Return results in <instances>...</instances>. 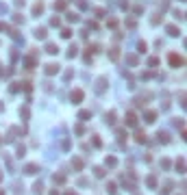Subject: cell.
Returning <instances> with one entry per match:
<instances>
[{
  "mask_svg": "<svg viewBox=\"0 0 187 195\" xmlns=\"http://www.w3.org/2000/svg\"><path fill=\"white\" fill-rule=\"evenodd\" d=\"M185 61H183V57H178V54H170V65L172 67H181Z\"/></svg>",
  "mask_w": 187,
  "mask_h": 195,
  "instance_id": "6da1fadb",
  "label": "cell"
},
{
  "mask_svg": "<svg viewBox=\"0 0 187 195\" xmlns=\"http://www.w3.org/2000/svg\"><path fill=\"white\" fill-rule=\"evenodd\" d=\"M104 89H107V78H104V76H100V78L96 80V93H102Z\"/></svg>",
  "mask_w": 187,
  "mask_h": 195,
  "instance_id": "7a4b0ae2",
  "label": "cell"
},
{
  "mask_svg": "<svg viewBox=\"0 0 187 195\" xmlns=\"http://www.w3.org/2000/svg\"><path fill=\"white\" fill-rule=\"evenodd\" d=\"M126 126H131V128H133V126H137V115L135 113H126Z\"/></svg>",
  "mask_w": 187,
  "mask_h": 195,
  "instance_id": "3957f363",
  "label": "cell"
},
{
  "mask_svg": "<svg viewBox=\"0 0 187 195\" xmlns=\"http://www.w3.org/2000/svg\"><path fill=\"white\" fill-rule=\"evenodd\" d=\"M81 100H83V91H81V89H76V91H72V102H74V104H79Z\"/></svg>",
  "mask_w": 187,
  "mask_h": 195,
  "instance_id": "277c9868",
  "label": "cell"
},
{
  "mask_svg": "<svg viewBox=\"0 0 187 195\" xmlns=\"http://www.w3.org/2000/svg\"><path fill=\"white\" fill-rule=\"evenodd\" d=\"M57 72H59V65H54V63H48V65H46V74H48V76L57 74Z\"/></svg>",
  "mask_w": 187,
  "mask_h": 195,
  "instance_id": "5b68a950",
  "label": "cell"
},
{
  "mask_svg": "<svg viewBox=\"0 0 187 195\" xmlns=\"http://www.w3.org/2000/svg\"><path fill=\"white\" fill-rule=\"evenodd\" d=\"M155 117H157L155 111H146V121H148V124H152V121H155Z\"/></svg>",
  "mask_w": 187,
  "mask_h": 195,
  "instance_id": "8992f818",
  "label": "cell"
},
{
  "mask_svg": "<svg viewBox=\"0 0 187 195\" xmlns=\"http://www.w3.org/2000/svg\"><path fill=\"white\" fill-rule=\"evenodd\" d=\"M89 117H91V111H81L79 113V119H83V121H87Z\"/></svg>",
  "mask_w": 187,
  "mask_h": 195,
  "instance_id": "52a82bcc",
  "label": "cell"
},
{
  "mask_svg": "<svg viewBox=\"0 0 187 195\" xmlns=\"http://www.w3.org/2000/svg\"><path fill=\"white\" fill-rule=\"evenodd\" d=\"M41 11H44V2H37L35 7H33V15H39Z\"/></svg>",
  "mask_w": 187,
  "mask_h": 195,
  "instance_id": "ba28073f",
  "label": "cell"
},
{
  "mask_svg": "<svg viewBox=\"0 0 187 195\" xmlns=\"http://www.w3.org/2000/svg\"><path fill=\"white\" fill-rule=\"evenodd\" d=\"M46 52H48V54H57V52H59V48L54 46V43H48V46H46Z\"/></svg>",
  "mask_w": 187,
  "mask_h": 195,
  "instance_id": "9c48e42d",
  "label": "cell"
},
{
  "mask_svg": "<svg viewBox=\"0 0 187 195\" xmlns=\"http://www.w3.org/2000/svg\"><path fill=\"white\" fill-rule=\"evenodd\" d=\"M109 57H111L113 61H118V59H120V50H118V48H111V52H109Z\"/></svg>",
  "mask_w": 187,
  "mask_h": 195,
  "instance_id": "30bf717a",
  "label": "cell"
},
{
  "mask_svg": "<svg viewBox=\"0 0 187 195\" xmlns=\"http://www.w3.org/2000/svg\"><path fill=\"white\" fill-rule=\"evenodd\" d=\"M35 37L37 39H46V28H37L35 30Z\"/></svg>",
  "mask_w": 187,
  "mask_h": 195,
  "instance_id": "8fae6325",
  "label": "cell"
},
{
  "mask_svg": "<svg viewBox=\"0 0 187 195\" xmlns=\"http://www.w3.org/2000/svg\"><path fill=\"white\" fill-rule=\"evenodd\" d=\"M24 171H26V174H37V165H26Z\"/></svg>",
  "mask_w": 187,
  "mask_h": 195,
  "instance_id": "7c38bea8",
  "label": "cell"
},
{
  "mask_svg": "<svg viewBox=\"0 0 187 195\" xmlns=\"http://www.w3.org/2000/svg\"><path fill=\"white\" fill-rule=\"evenodd\" d=\"M157 137H159V141H163V143H168V141H170V135H168V132H159Z\"/></svg>",
  "mask_w": 187,
  "mask_h": 195,
  "instance_id": "4fadbf2b",
  "label": "cell"
},
{
  "mask_svg": "<svg viewBox=\"0 0 187 195\" xmlns=\"http://www.w3.org/2000/svg\"><path fill=\"white\" fill-rule=\"evenodd\" d=\"M168 33H170V35H172V37H176V35H178L181 30L176 28V26H168Z\"/></svg>",
  "mask_w": 187,
  "mask_h": 195,
  "instance_id": "5bb4252c",
  "label": "cell"
},
{
  "mask_svg": "<svg viewBox=\"0 0 187 195\" xmlns=\"http://www.w3.org/2000/svg\"><path fill=\"white\" fill-rule=\"evenodd\" d=\"M126 61H128L131 65H137V57L135 54H126Z\"/></svg>",
  "mask_w": 187,
  "mask_h": 195,
  "instance_id": "9a60e30c",
  "label": "cell"
},
{
  "mask_svg": "<svg viewBox=\"0 0 187 195\" xmlns=\"http://www.w3.org/2000/svg\"><path fill=\"white\" fill-rule=\"evenodd\" d=\"M113 121H115V113L111 111V113H107V124H113Z\"/></svg>",
  "mask_w": 187,
  "mask_h": 195,
  "instance_id": "2e32d148",
  "label": "cell"
},
{
  "mask_svg": "<svg viewBox=\"0 0 187 195\" xmlns=\"http://www.w3.org/2000/svg\"><path fill=\"white\" fill-rule=\"evenodd\" d=\"M70 35H72V30H70V28H63L61 30V37L63 39H70Z\"/></svg>",
  "mask_w": 187,
  "mask_h": 195,
  "instance_id": "e0dca14e",
  "label": "cell"
},
{
  "mask_svg": "<svg viewBox=\"0 0 187 195\" xmlns=\"http://www.w3.org/2000/svg\"><path fill=\"white\" fill-rule=\"evenodd\" d=\"M54 9H59V11L65 9V2H63V0H57V2H54Z\"/></svg>",
  "mask_w": 187,
  "mask_h": 195,
  "instance_id": "ac0fdd59",
  "label": "cell"
},
{
  "mask_svg": "<svg viewBox=\"0 0 187 195\" xmlns=\"http://www.w3.org/2000/svg\"><path fill=\"white\" fill-rule=\"evenodd\" d=\"M72 165L76 167V169H81V167H83V160H81V158H74V160H72Z\"/></svg>",
  "mask_w": 187,
  "mask_h": 195,
  "instance_id": "d6986e66",
  "label": "cell"
},
{
  "mask_svg": "<svg viewBox=\"0 0 187 195\" xmlns=\"http://www.w3.org/2000/svg\"><path fill=\"white\" fill-rule=\"evenodd\" d=\"M107 165H109V167H115V165H118V160H115L113 156H109V158H107Z\"/></svg>",
  "mask_w": 187,
  "mask_h": 195,
  "instance_id": "ffe728a7",
  "label": "cell"
},
{
  "mask_svg": "<svg viewBox=\"0 0 187 195\" xmlns=\"http://www.w3.org/2000/svg\"><path fill=\"white\" fill-rule=\"evenodd\" d=\"M20 115L24 117V119H29V108H26V106H24V108H20Z\"/></svg>",
  "mask_w": 187,
  "mask_h": 195,
  "instance_id": "44dd1931",
  "label": "cell"
},
{
  "mask_svg": "<svg viewBox=\"0 0 187 195\" xmlns=\"http://www.w3.org/2000/svg\"><path fill=\"white\" fill-rule=\"evenodd\" d=\"M76 52H79V48L72 46V48H70V52H68V57H76Z\"/></svg>",
  "mask_w": 187,
  "mask_h": 195,
  "instance_id": "7402d4cb",
  "label": "cell"
},
{
  "mask_svg": "<svg viewBox=\"0 0 187 195\" xmlns=\"http://www.w3.org/2000/svg\"><path fill=\"white\" fill-rule=\"evenodd\" d=\"M148 63H150V67H157V65H159V59H157V57H152Z\"/></svg>",
  "mask_w": 187,
  "mask_h": 195,
  "instance_id": "603a6c76",
  "label": "cell"
},
{
  "mask_svg": "<svg viewBox=\"0 0 187 195\" xmlns=\"http://www.w3.org/2000/svg\"><path fill=\"white\" fill-rule=\"evenodd\" d=\"M94 174H96L98 178H102V176H104V169H100V167H96V169H94Z\"/></svg>",
  "mask_w": 187,
  "mask_h": 195,
  "instance_id": "cb8c5ba5",
  "label": "cell"
},
{
  "mask_svg": "<svg viewBox=\"0 0 187 195\" xmlns=\"http://www.w3.org/2000/svg\"><path fill=\"white\" fill-rule=\"evenodd\" d=\"M33 189H35V193H41V191H44V186H41V182H35V186H33Z\"/></svg>",
  "mask_w": 187,
  "mask_h": 195,
  "instance_id": "d4e9b609",
  "label": "cell"
},
{
  "mask_svg": "<svg viewBox=\"0 0 187 195\" xmlns=\"http://www.w3.org/2000/svg\"><path fill=\"white\" fill-rule=\"evenodd\" d=\"M68 20L70 22H79V15H76V13H68Z\"/></svg>",
  "mask_w": 187,
  "mask_h": 195,
  "instance_id": "484cf974",
  "label": "cell"
},
{
  "mask_svg": "<svg viewBox=\"0 0 187 195\" xmlns=\"http://www.w3.org/2000/svg\"><path fill=\"white\" fill-rule=\"evenodd\" d=\"M137 141H139V143L146 141V135H144V132H137Z\"/></svg>",
  "mask_w": 187,
  "mask_h": 195,
  "instance_id": "4316f807",
  "label": "cell"
},
{
  "mask_svg": "<svg viewBox=\"0 0 187 195\" xmlns=\"http://www.w3.org/2000/svg\"><path fill=\"white\" fill-rule=\"evenodd\" d=\"M148 184L155 186V184H157V178H155V176H150V178H148Z\"/></svg>",
  "mask_w": 187,
  "mask_h": 195,
  "instance_id": "83f0119b",
  "label": "cell"
},
{
  "mask_svg": "<svg viewBox=\"0 0 187 195\" xmlns=\"http://www.w3.org/2000/svg\"><path fill=\"white\" fill-rule=\"evenodd\" d=\"M54 182H59V184H61V182H65V176H54Z\"/></svg>",
  "mask_w": 187,
  "mask_h": 195,
  "instance_id": "f1b7e54d",
  "label": "cell"
},
{
  "mask_svg": "<svg viewBox=\"0 0 187 195\" xmlns=\"http://www.w3.org/2000/svg\"><path fill=\"white\" fill-rule=\"evenodd\" d=\"M107 189H109V193H115V184H113V182H109Z\"/></svg>",
  "mask_w": 187,
  "mask_h": 195,
  "instance_id": "f546056e",
  "label": "cell"
},
{
  "mask_svg": "<svg viewBox=\"0 0 187 195\" xmlns=\"http://www.w3.org/2000/svg\"><path fill=\"white\" fill-rule=\"evenodd\" d=\"M15 4H18V7H24V0H15Z\"/></svg>",
  "mask_w": 187,
  "mask_h": 195,
  "instance_id": "4dcf8cb0",
  "label": "cell"
},
{
  "mask_svg": "<svg viewBox=\"0 0 187 195\" xmlns=\"http://www.w3.org/2000/svg\"><path fill=\"white\" fill-rule=\"evenodd\" d=\"M4 11H7V7H4V4L0 2V13H4Z\"/></svg>",
  "mask_w": 187,
  "mask_h": 195,
  "instance_id": "1f68e13d",
  "label": "cell"
},
{
  "mask_svg": "<svg viewBox=\"0 0 187 195\" xmlns=\"http://www.w3.org/2000/svg\"><path fill=\"white\" fill-rule=\"evenodd\" d=\"M7 28V24H4V22H0V30H4Z\"/></svg>",
  "mask_w": 187,
  "mask_h": 195,
  "instance_id": "d6a6232c",
  "label": "cell"
},
{
  "mask_svg": "<svg viewBox=\"0 0 187 195\" xmlns=\"http://www.w3.org/2000/svg\"><path fill=\"white\" fill-rule=\"evenodd\" d=\"M0 195H4V191H0Z\"/></svg>",
  "mask_w": 187,
  "mask_h": 195,
  "instance_id": "836d02e7",
  "label": "cell"
},
{
  "mask_svg": "<svg viewBox=\"0 0 187 195\" xmlns=\"http://www.w3.org/2000/svg\"><path fill=\"white\" fill-rule=\"evenodd\" d=\"M68 195H76V193H68Z\"/></svg>",
  "mask_w": 187,
  "mask_h": 195,
  "instance_id": "e575fe53",
  "label": "cell"
},
{
  "mask_svg": "<svg viewBox=\"0 0 187 195\" xmlns=\"http://www.w3.org/2000/svg\"><path fill=\"white\" fill-rule=\"evenodd\" d=\"M0 180H2V174H0Z\"/></svg>",
  "mask_w": 187,
  "mask_h": 195,
  "instance_id": "d590c367",
  "label": "cell"
}]
</instances>
